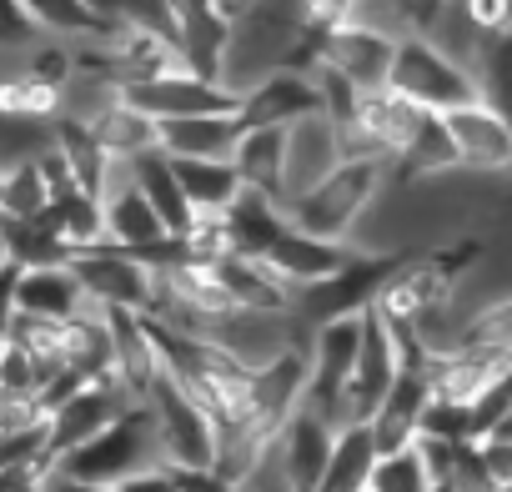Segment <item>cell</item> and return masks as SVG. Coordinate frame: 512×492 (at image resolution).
Returning <instances> with one entry per match:
<instances>
[{"label":"cell","instance_id":"1","mask_svg":"<svg viewBox=\"0 0 512 492\" xmlns=\"http://www.w3.org/2000/svg\"><path fill=\"white\" fill-rule=\"evenodd\" d=\"M382 191H387V161L347 156L332 176H322L317 186H307L302 196L287 201V221L297 231H312L327 241H357V231L367 226Z\"/></svg>","mask_w":512,"mask_h":492},{"label":"cell","instance_id":"2","mask_svg":"<svg viewBox=\"0 0 512 492\" xmlns=\"http://www.w3.org/2000/svg\"><path fill=\"white\" fill-rule=\"evenodd\" d=\"M141 407L151 412V427H156V452L166 467L176 472H196V467H216V452H221V432L211 422V412L161 367L146 392H141Z\"/></svg>","mask_w":512,"mask_h":492},{"label":"cell","instance_id":"3","mask_svg":"<svg viewBox=\"0 0 512 492\" xmlns=\"http://www.w3.org/2000/svg\"><path fill=\"white\" fill-rule=\"evenodd\" d=\"M397 96H407L417 111H457L482 101V81L467 61H457L447 46H437L432 36H402L397 41V61H392V81Z\"/></svg>","mask_w":512,"mask_h":492},{"label":"cell","instance_id":"4","mask_svg":"<svg viewBox=\"0 0 512 492\" xmlns=\"http://www.w3.org/2000/svg\"><path fill=\"white\" fill-rule=\"evenodd\" d=\"M151 462H161V452H156V427H151V412L136 402V407H126L106 432H96V437L81 442L76 452L56 457V472L81 477V482L116 487V482H126L131 472H141V467H151Z\"/></svg>","mask_w":512,"mask_h":492},{"label":"cell","instance_id":"5","mask_svg":"<svg viewBox=\"0 0 512 492\" xmlns=\"http://www.w3.org/2000/svg\"><path fill=\"white\" fill-rule=\"evenodd\" d=\"M71 272L86 292L91 307L101 312H156L161 297V272L121 246H91V252L71 257Z\"/></svg>","mask_w":512,"mask_h":492},{"label":"cell","instance_id":"6","mask_svg":"<svg viewBox=\"0 0 512 492\" xmlns=\"http://www.w3.org/2000/svg\"><path fill=\"white\" fill-rule=\"evenodd\" d=\"M322 36V56L317 66H332L337 76H347L357 91H382L392 81V61H397V41L387 26L377 21H362V16H347L342 26H327L317 31Z\"/></svg>","mask_w":512,"mask_h":492},{"label":"cell","instance_id":"7","mask_svg":"<svg viewBox=\"0 0 512 492\" xmlns=\"http://www.w3.org/2000/svg\"><path fill=\"white\" fill-rule=\"evenodd\" d=\"M402 372V352H397V337L387 327V317L377 307L362 312V347H357V367H352V382H347V402H342V427H357V422H372L382 397L392 392Z\"/></svg>","mask_w":512,"mask_h":492},{"label":"cell","instance_id":"8","mask_svg":"<svg viewBox=\"0 0 512 492\" xmlns=\"http://www.w3.org/2000/svg\"><path fill=\"white\" fill-rule=\"evenodd\" d=\"M131 106H141L151 121H186V116H226L236 111V91L221 81H206L196 71H171L156 81H136L121 91Z\"/></svg>","mask_w":512,"mask_h":492},{"label":"cell","instance_id":"9","mask_svg":"<svg viewBox=\"0 0 512 492\" xmlns=\"http://www.w3.org/2000/svg\"><path fill=\"white\" fill-rule=\"evenodd\" d=\"M447 131L457 146V166L467 176H507L512 171V121L492 101H472L447 111Z\"/></svg>","mask_w":512,"mask_h":492},{"label":"cell","instance_id":"10","mask_svg":"<svg viewBox=\"0 0 512 492\" xmlns=\"http://www.w3.org/2000/svg\"><path fill=\"white\" fill-rule=\"evenodd\" d=\"M126 407H136V397H131L116 377H101V382L76 387V392L46 417V427H51V457L76 452L81 442H91L96 432H106Z\"/></svg>","mask_w":512,"mask_h":492},{"label":"cell","instance_id":"11","mask_svg":"<svg viewBox=\"0 0 512 492\" xmlns=\"http://www.w3.org/2000/svg\"><path fill=\"white\" fill-rule=\"evenodd\" d=\"M352 257H357V246H352V241H327V236H312V231L287 226V231L272 241V252H267L262 262H267V267H272V272L302 297V292L332 282Z\"/></svg>","mask_w":512,"mask_h":492},{"label":"cell","instance_id":"12","mask_svg":"<svg viewBox=\"0 0 512 492\" xmlns=\"http://www.w3.org/2000/svg\"><path fill=\"white\" fill-rule=\"evenodd\" d=\"M322 111V96H317V81L307 76V71H272V76H262L256 86H246L241 96H236V121L241 126H297V121H307V116H317Z\"/></svg>","mask_w":512,"mask_h":492},{"label":"cell","instance_id":"13","mask_svg":"<svg viewBox=\"0 0 512 492\" xmlns=\"http://www.w3.org/2000/svg\"><path fill=\"white\" fill-rule=\"evenodd\" d=\"M427 402H432V367H402L397 382H392V392L382 397L377 417L367 422L377 452L412 447L417 432H422V412H427Z\"/></svg>","mask_w":512,"mask_h":492},{"label":"cell","instance_id":"14","mask_svg":"<svg viewBox=\"0 0 512 492\" xmlns=\"http://www.w3.org/2000/svg\"><path fill=\"white\" fill-rule=\"evenodd\" d=\"M342 161H347L342 131L322 111L297 121V126H287V201L302 196L307 186H317L322 176H332Z\"/></svg>","mask_w":512,"mask_h":492},{"label":"cell","instance_id":"15","mask_svg":"<svg viewBox=\"0 0 512 492\" xmlns=\"http://www.w3.org/2000/svg\"><path fill=\"white\" fill-rule=\"evenodd\" d=\"M457 146L447 131V116L427 111L412 131V141L397 151V161L387 166V186H427V181H447L457 176Z\"/></svg>","mask_w":512,"mask_h":492},{"label":"cell","instance_id":"16","mask_svg":"<svg viewBox=\"0 0 512 492\" xmlns=\"http://www.w3.org/2000/svg\"><path fill=\"white\" fill-rule=\"evenodd\" d=\"M231 166L246 191H262L287 206V131L282 126H241Z\"/></svg>","mask_w":512,"mask_h":492},{"label":"cell","instance_id":"17","mask_svg":"<svg viewBox=\"0 0 512 492\" xmlns=\"http://www.w3.org/2000/svg\"><path fill=\"white\" fill-rule=\"evenodd\" d=\"M16 307L26 317H46V322H71L81 317L91 302L71 272V262H56V267H21V282H16Z\"/></svg>","mask_w":512,"mask_h":492},{"label":"cell","instance_id":"18","mask_svg":"<svg viewBox=\"0 0 512 492\" xmlns=\"http://www.w3.org/2000/svg\"><path fill=\"white\" fill-rule=\"evenodd\" d=\"M332 447H337V427H332L327 417H317L312 407H302V412L277 432V452H282V462H287V472H292V482H297L302 492H312V487L322 482Z\"/></svg>","mask_w":512,"mask_h":492},{"label":"cell","instance_id":"19","mask_svg":"<svg viewBox=\"0 0 512 492\" xmlns=\"http://www.w3.org/2000/svg\"><path fill=\"white\" fill-rule=\"evenodd\" d=\"M287 226H292V221H287V206L272 201V196H262V191H246V186H241V196L226 206L231 252H241V257H267L272 241H277Z\"/></svg>","mask_w":512,"mask_h":492},{"label":"cell","instance_id":"20","mask_svg":"<svg viewBox=\"0 0 512 492\" xmlns=\"http://www.w3.org/2000/svg\"><path fill=\"white\" fill-rule=\"evenodd\" d=\"M91 131H96L101 151H106L111 161H121V166H131V161L146 156V151H161V121H151V116H146L141 106H131L126 96L111 101V106L91 121Z\"/></svg>","mask_w":512,"mask_h":492},{"label":"cell","instance_id":"21","mask_svg":"<svg viewBox=\"0 0 512 492\" xmlns=\"http://www.w3.org/2000/svg\"><path fill=\"white\" fill-rule=\"evenodd\" d=\"M236 136H241L236 111H226V116H186V121H161V151H166V156L231 161Z\"/></svg>","mask_w":512,"mask_h":492},{"label":"cell","instance_id":"22","mask_svg":"<svg viewBox=\"0 0 512 492\" xmlns=\"http://www.w3.org/2000/svg\"><path fill=\"white\" fill-rule=\"evenodd\" d=\"M377 442H372V427L357 422V427H342L337 432V447L327 457V472L312 492H367L372 482V467H377Z\"/></svg>","mask_w":512,"mask_h":492},{"label":"cell","instance_id":"23","mask_svg":"<svg viewBox=\"0 0 512 492\" xmlns=\"http://www.w3.org/2000/svg\"><path fill=\"white\" fill-rule=\"evenodd\" d=\"M131 181L146 191V201L156 206V216L171 226V236H181L186 226H191V201H186V191H181V181H176V166H171V156L166 151H146V156H136L131 161Z\"/></svg>","mask_w":512,"mask_h":492},{"label":"cell","instance_id":"24","mask_svg":"<svg viewBox=\"0 0 512 492\" xmlns=\"http://www.w3.org/2000/svg\"><path fill=\"white\" fill-rule=\"evenodd\" d=\"M176 181L191 201V211H226L241 196V176L231 161H201V156H171Z\"/></svg>","mask_w":512,"mask_h":492},{"label":"cell","instance_id":"25","mask_svg":"<svg viewBox=\"0 0 512 492\" xmlns=\"http://www.w3.org/2000/svg\"><path fill=\"white\" fill-rule=\"evenodd\" d=\"M61 116V91L36 81L31 71L11 66L0 71V121H16V126H51Z\"/></svg>","mask_w":512,"mask_h":492},{"label":"cell","instance_id":"26","mask_svg":"<svg viewBox=\"0 0 512 492\" xmlns=\"http://www.w3.org/2000/svg\"><path fill=\"white\" fill-rule=\"evenodd\" d=\"M457 347H467V352H492V357H507V362H512V292H497V297H487L482 307L462 312Z\"/></svg>","mask_w":512,"mask_h":492},{"label":"cell","instance_id":"27","mask_svg":"<svg viewBox=\"0 0 512 492\" xmlns=\"http://www.w3.org/2000/svg\"><path fill=\"white\" fill-rule=\"evenodd\" d=\"M21 6L36 21V31L56 41H96L116 26V21H101L86 0H21Z\"/></svg>","mask_w":512,"mask_h":492},{"label":"cell","instance_id":"28","mask_svg":"<svg viewBox=\"0 0 512 492\" xmlns=\"http://www.w3.org/2000/svg\"><path fill=\"white\" fill-rule=\"evenodd\" d=\"M46 206H51V186H46L36 156L11 161L6 166V181H0V211H6L11 221H36Z\"/></svg>","mask_w":512,"mask_h":492},{"label":"cell","instance_id":"29","mask_svg":"<svg viewBox=\"0 0 512 492\" xmlns=\"http://www.w3.org/2000/svg\"><path fill=\"white\" fill-rule=\"evenodd\" d=\"M437 487V472L432 462L422 457V447H397V452H382L377 467H372V482L367 492H432Z\"/></svg>","mask_w":512,"mask_h":492},{"label":"cell","instance_id":"30","mask_svg":"<svg viewBox=\"0 0 512 492\" xmlns=\"http://www.w3.org/2000/svg\"><path fill=\"white\" fill-rule=\"evenodd\" d=\"M477 81H482V101H492L512 121V31H502V36H492L482 46Z\"/></svg>","mask_w":512,"mask_h":492},{"label":"cell","instance_id":"31","mask_svg":"<svg viewBox=\"0 0 512 492\" xmlns=\"http://www.w3.org/2000/svg\"><path fill=\"white\" fill-rule=\"evenodd\" d=\"M16 66H21V71H31L36 81H46V86L66 91V81L76 76V41L41 36L31 51H21V56H16Z\"/></svg>","mask_w":512,"mask_h":492},{"label":"cell","instance_id":"32","mask_svg":"<svg viewBox=\"0 0 512 492\" xmlns=\"http://www.w3.org/2000/svg\"><path fill=\"white\" fill-rule=\"evenodd\" d=\"M0 392L6 397H36L41 392V367L26 347H16L11 337H0Z\"/></svg>","mask_w":512,"mask_h":492},{"label":"cell","instance_id":"33","mask_svg":"<svg viewBox=\"0 0 512 492\" xmlns=\"http://www.w3.org/2000/svg\"><path fill=\"white\" fill-rule=\"evenodd\" d=\"M236 492H302L297 482H292V472H287V462H282V452H277V442L256 457L241 477H236Z\"/></svg>","mask_w":512,"mask_h":492},{"label":"cell","instance_id":"34","mask_svg":"<svg viewBox=\"0 0 512 492\" xmlns=\"http://www.w3.org/2000/svg\"><path fill=\"white\" fill-rule=\"evenodd\" d=\"M116 26H131V31H156V36H171L176 41V16L166 0H116Z\"/></svg>","mask_w":512,"mask_h":492},{"label":"cell","instance_id":"35","mask_svg":"<svg viewBox=\"0 0 512 492\" xmlns=\"http://www.w3.org/2000/svg\"><path fill=\"white\" fill-rule=\"evenodd\" d=\"M452 11H457L482 41L512 31V0H452Z\"/></svg>","mask_w":512,"mask_h":492},{"label":"cell","instance_id":"36","mask_svg":"<svg viewBox=\"0 0 512 492\" xmlns=\"http://www.w3.org/2000/svg\"><path fill=\"white\" fill-rule=\"evenodd\" d=\"M36 41H41V31H36V21L26 16L21 0H0V56H21V51H31Z\"/></svg>","mask_w":512,"mask_h":492},{"label":"cell","instance_id":"37","mask_svg":"<svg viewBox=\"0 0 512 492\" xmlns=\"http://www.w3.org/2000/svg\"><path fill=\"white\" fill-rule=\"evenodd\" d=\"M116 492H181V482H176V467L151 462V467L131 472L126 482H116Z\"/></svg>","mask_w":512,"mask_h":492},{"label":"cell","instance_id":"38","mask_svg":"<svg viewBox=\"0 0 512 492\" xmlns=\"http://www.w3.org/2000/svg\"><path fill=\"white\" fill-rule=\"evenodd\" d=\"M16 282H21V267L16 262H6V267H0V337H6L11 332V322H16Z\"/></svg>","mask_w":512,"mask_h":492},{"label":"cell","instance_id":"39","mask_svg":"<svg viewBox=\"0 0 512 492\" xmlns=\"http://www.w3.org/2000/svg\"><path fill=\"white\" fill-rule=\"evenodd\" d=\"M176 482H181V492H236L216 467H196V472H176Z\"/></svg>","mask_w":512,"mask_h":492},{"label":"cell","instance_id":"40","mask_svg":"<svg viewBox=\"0 0 512 492\" xmlns=\"http://www.w3.org/2000/svg\"><path fill=\"white\" fill-rule=\"evenodd\" d=\"M86 6H91L101 21H111V16H116V0H86Z\"/></svg>","mask_w":512,"mask_h":492},{"label":"cell","instance_id":"41","mask_svg":"<svg viewBox=\"0 0 512 492\" xmlns=\"http://www.w3.org/2000/svg\"><path fill=\"white\" fill-rule=\"evenodd\" d=\"M11 262V252H6V236H0V267H6Z\"/></svg>","mask_w":512,"mask_h":492},{"label":"cell","instance_id":"42","mask_svg":"<svg viewBox=\"0 0 512 492\" xmlns=\"http://www.w3.org/2000/svg\"><path fill=\"white\" fill-rule=\"evenodd\" d=\"M432 492H457V487H452V482H437V487H432Z\"/></svg>","mask_w":512,"mask_h":492},{"label":"cell","instance_id":"43","mask_svg":"<svg viewBox=\"0 0 512 492\" xmlns=\"http://www.w3.org/2000/svg\"><path fill=\"white\" fill-rule=\"evenodd\" d=\"M507 191H512V171H507Z\"/></svg>","mask_w":512,"mask_h":492}]
</instances>
